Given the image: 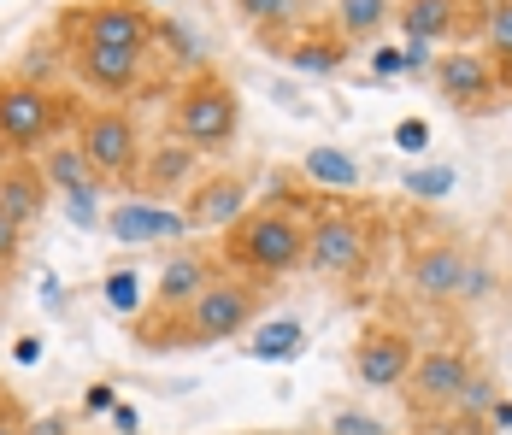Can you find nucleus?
<instances>
[{"label":"nucleus","mask_w":512,"mask_h":435,"mask_svg":"<svg viewBox=\"0 0 512 435\" xmlns=\"http://www.w3.org/2000/svg\"><path fill=\"white\" fill-rule=\"evenodd\" d=\"M289 206L307 212V271H318L324 283H359L377 265L383 247V218L371 206H359L354 194H318L283 183Z\"/></svg>","instance_id":"nucleus-1"},{"label":"nucleus","mask_w":512,"mask_h":435,"mask_svg":"<svg viewBox=\"0 0 512 435\" xmlns=\"http://www.w3.org/2000/svg\"><path fill=\"white\" fill-rule=\"evenodd\" d=\"M259 306H265V289L248 283V277H218L212 289L189 306V312H177V318H136L130 324V336L142 341L148 353H165V347H218V341H242L248 330L259 324Z\"/></svg>","instance_id":"nucleus-2"},{"label":"nucleus","mask_w":512,"mask_h":435,"mask_svg":"<svg viewBox=\"0 0 512 435\" xmlns=\"http://www.w3.org/2000/svg\"><path fill=\"white\" fill-rule=\"evenodd\" d=\"M218 259H224L230 277H248V283H277V277L307 271V212H295L289 200L248 206L224 230Z\"/></svg>","instance_id":"nucleus-3"},{"label":"nucleus","mask_w":512,"mask_h":435,"mask_svg":"<svg viewBox=\"0 0 512 435\" xmlns=\"http://www.w3.org/2000/svg\"><path fill=\"white\" fill-rule=\"evenodd\" d=\"M159 18H165V12L148 6V0H65V6L53 12V42H59V48L89 42V48H118V53L154 59Z\"/></svg>","instance_id":"nucleus-4"},{"label":"nucleus","mask_w":512,"mask_h":435,"mask_svg":"<svg viewBox=\"0 0 512 435\" xmlns=\"http://www.w3.org/2000/svg\"><path fill=\"white\" fill-rule=\"evenodd\" d=\"M407 294L424 306H448V300H489L495 271L489 259L460 236H424L407 247Z\"/></svg>","instance_id":"nucleus-5"},{"label":"nucleus","mask_w":512,"mask_h":435,"mask_svg":"<svg viewBox=\"0 0 512 435\" xmlns=\"http://www.w3.org/2000/svg\"><path fill=\"white\" fill-rule=\"evenodd\" d=\"M77 118H83V106L71 95L30 83V77H0V142L18 159H36L42 147L65 142L77 130Z\"/></svg>","instance_id":"nucleus-6"},{"label":"nucleus","mask_w":512,"mask_h":435,"mask_svg":"<svg viewBox=\"0 0 512 435\" xmlns=\"http://www.w3.org/2000/svg\"><path fill=\"white\" fill-rule=\"evenodd\" d=\"M165 124H171L177 142L201 147V153H218V147L236 142V130H242V95H236V83H230L224 71L201 65V71L171 95Z\"/></svg>","instance_id":"nucleus-7"},{"label":"nucleus","mask_w":512,"mask_h":435,"mask_svg":"<svg viewBox=\"0 0 512 435\" xmlns=\"http://www.w3.org/2000/svg\"><path fill=\"white\" fill-rule=\"evenodd\" d=\"M71 142L89 153V165L101 171L106 189H136V171H142V153H148V136H142L136 112H124V106H83Z\"/></svg>","instance_id":"nucleus-8"},{"label":"nucleus","mask_w":512,"mask_h":435,"mask_svg":"<svg viewBox=\"0 0 512 435\" xmlns=\"http://www.w3.org/2000/svg\"><path fill=\"white\" fill-rule=\"evenodd\" d=\"M471 377H477V353L465 341H436V347H418V365L401 383V400L412 406V418H448Z\"/></svg>","instance_id":"nucleus-9"},{"label":"nucleus","mask_w":512,"mask_h":435,"mask_svg":"<svg viewBox=\"0 0 512 435\" xmlns=\"http://www.w3.org/2000/svg\"><path fill=\"white\" fill-rule=\"evenodd\" d=\"M418 365V341L401 324H365L348 347V371L359 388H377V394H401V383Z\"/></svg>","instance_id":"nucleus-10"},{"label":"nucleus","mask_w":512,"mask_h":435,"mask_svg":"<svg viewBox=\"0 0 512 435\" xmlns=\"http://www.w3.org/2000/svg\"><path fill=\"white\" fill-rule=\"evenodd\" d=\"M218 277H224L218 247H177V253H165V265H159L154 294H148V312H142V318H159V324H165V318L189 312ZM130 324H136V318H130Z\"/></svg>","instance_id":"nucleus-11"},{"label":"nucleus","mask_w":512,"mask_h":435,"mask_svg":"<svg viewBox=\"0 0 512 435\" xmlns=\"http://www.w3.org/2000/svg\"><path fill=\"white\" fill-rule=\"evenodd\" d=\"M430 83H436V95L448 100L454 112H465V118H483V112H495V106L507 100V95H501V83H495V65H489V53H483V48L436 53Z\"/></svg>","instance_id":"nucleus-12"},{"label":"nucleus","mask_w":512,"mask_h":435,"mask_svg":"<svg viewBox=\"0 0 512 435\" xmlns=\"http://www.w3.org/2000/svg\"><path fill=\"white\" fill-rule=\"evenodd\" d=\"M106 236L118 247H171V242H189V218L183 206H165V200H148V194H130L106 212Z\"/></svg>","instance_id":"nucleus-13"},{"label":"nucleus","mask_w":512,"mask_h":435,"mask_svg":"<svg viewBox=\"0 0 512 435\" xmlns=\"http://www.w3.org/2000/svg\"><path fill=\"white\" fill-rule=\"evenodd\" d=\"M65 53V71L89 89V95H106V100H124L142 89V71H148V59L142 53H118V48H89V42H77V48H59Z\"/></svg>","instance_id":"nucleus-14"},{"label":"nucleus","mask_w":512,"mask_h":435,"mask_svg":"<svg viewBox=\"0 0 512 435\" xmlns=\"http://www.w3.org/2000/svg\"><path fill=\"white\" fill-rule=\"evenodd\" d=\"M201 183V147L177 142V136H165L142 153V171H136V194H148V200H171V194H189Z\"/></svg>","instance_id":"nucleus-15"},{"label":"nucleus","mask_w":512,"mask_h":435,"mask_svg":"<svg viewBox=\"0 0 512 435\" xmlns=\"http://www.w3.org/2000/svg\"><path fill=\"white\" fill-rule=\"evenodd\" d=\"M248 212V177L242 171H212L183 194V218L189 230H230Z\"/></svg>","instance_id":"nucleus-16"},{"label":"nucleus","mask_w":512,"mask_h":435,"mask_svg":"<svg viewBox=\"0 0 512 435\" xmlns=\"http://www.w3.org/2000/svg\"><path fill=\"white\" fill-rule=\"evenodd\" d=\"M271 53H283L301 77H342V65H348V36H342L336 24H301V30H289Z\"/></svg>","instance_id":"nucleus-17"},{"label":"nucleus","mask_w":512,"mask_h":435,"mask_svg":"<svg viewBox=\"0 0 512 435\" xmlns=\"http://www.w3.org/2000/svg\"><path fill=\"white\" fill-rule=\"evenodd\" d=\"M48 200H53V189H48V177H42L36 159H12V165L0 171V212L18 218L24 230L48 212Z\"/></svg>","instance_id":"nucleus-18"},{"label":"nucleus","mask_w":512,"mask_h":435,"mask_svg":"<svg viewBox=\"0 0 512 435\" xmlns=\"http://www.w3.org/2000/svg\"><path fill=\"white\" fill-rule=\"evenodd\" d=\"M36 165H42V177H48V189L65 200V194H106V183H101V171L89 165V153L71 142H53V147H42L36 153Z\"/></svg>","instance_id":"nucleus-19"},{"label":"nucleus","mask_w":512,"mask_h":435,"mask_svg":"<svg viewBox=\"0 0 512 435\" xmlns=\"http://www.w3.org/2000/svg\"><path fill=\"white\" fill-rule=\"evenodd\" d=\"M395 24L407 42H454V24H460V0H395Z\"/></svg>","instance_id":"nucleus-20"},{"label":"nucleus","mask_w":512,"mask_h":435,"mask_svg":"<svg viewBox=\"0 0 512 435\" xmlns=\"http://www.w3.org/2000/svg\"><path fill=\"white\" fill-rule=\"evenodd\" d=\"M301 183L318 194H359L365 183V171H359V159L348 147H307V159H301Z\"/></svg>","instance_id":"nucleus-21"},{"label":"nucleus","mask_w":512,"mask_h":435,"mask_svg":"<svg viewBox=\"0 0 512 435\" xmlns=\"http://www.w3.org/2000/svg\"><path fill=\"white\" fill-rule=\"evenodd\" d=\"M230 6H236V18L254 30L265 48H277L289 30L307 24V0H230Z\"/></svg>","instance_id":"nucleus-22"},{"label":"nucleus","mask_w":512,"mask_h":435,"mask_svg":"<svg viewBox=\"0 0 512 435\" xmlns=\"http://www.w3.org/2000/svg\"><path fill=\"white\" fill-rule=\"evenodd\" d=\"M330 24L348 36V48H354V42H377V36L395 24V0H336Z\"/></svg>","instance_id":"nucleus-23"},{"label":"nucleus","mask_w":512,"mask_h":435,"mask_svg":"<svg viewBox=\"0 0 512 435\" xmlns=\"http://www.w3.org/2000/svg\"><path fill=\"white\" fill-rule=\"evenodd\" d=\"M148 294H154V283H148L136 265H112V271L101 277V300L118 312V318H124V324L148 312Z\"/></svg>","instance_id":"nucleus-24"},{"label":"nucleus","mask_w":512,"mask_h":435,"mask_svg":"<svg viewBox=\"0 0 512 435\" xmlns=\"http://www.w3.org/2000/svg\"><path fill=\"white\" fill-rule=\"evenodd\" d=\"M248 359H301L307 353V324L295 318H277V324H259L254 341H242Z\"/></svg>","instance_id":"nucleus-25"},{"label":"nucleus","mask_w":512,"mask_h":435,"mask_svg":"<svg viewBox=\"0 0 512 435\" xmlns=\"http://www.w3.org/2000/svg\"><path fill=\"white\" fill-rule=\"evenodd\" d=\"M495 400H501V383H495V377L477 365V377L460 388V400H454V412H448V418H460V424H489Z\"/></svg>","instance_id":"nucleus-26"},{"label":"nucleus","mask_w":512,"mask_h":435,"mask_svg":"<svg viewBox=\"0 0 512 435\" xmlns=\"http://www.w3.org/2000/svg\"><path fill=\"white\" fill-rule=\"evenodd\" d=\"M454 183H460L454 165H407V171H401V189H407L412 200H448Z\"/></svg>","instance_id":"nucleus-27"},{"label":"nucleus","mask_w":512,"mask_h":435,"mask_svg":"<svg viewBox=\"0 0 512 435\" xmlns=\"http://www.w3.org/2000/svg\"><path fill=\"white\" fill-rule=\"evenodd\" d=\"M324 435H389V424L371 418L365 406H336V412H324Z\"/></svg>","instance_id":"nucleus-28"},{"label":"nucleus","mask_w":512,"mask_h":435,"mask_svg":"<svg viewBox=\"0 0 512 435\" xmlns=\"http://www.w3.org/2000/svg\"><path fill=\"white\" fill-rule=\"evenodd\" d=\"M65 206V218L77 224V230H106V212H101V194H65L59 200Z\"/></svg>","instance_id":"nucleus-29"},{"label":"nucleus","mask_w":512,"mask_h":435,"mask_svg":"<svg viewBox=\"0 0 512 435\" xmlns=\"http://www.w3.org/2000/svg\"><path fill=\"white\" fill-rule=\"evenodd\" d=\"M24 236H30V230H24L18 218H6V212H0V277L18 265V253H24Z\"/></svg>","instance_id":"nucleus-30"},{"label":"nucleus","mask_w":512,"mask_h":435,"mask_svg":"<svg viewBox=\"0 0 512 435\" xmlns=\"http://www.w3.org/2000/svg\"><path fill=\"white\" fill-rule=\"evenodd\" d=\"M371 77H377V83L412 77V71H407V48H371Z\"/></svg>","instance_id":"nucleus-31"},{"label":"nucleus","mask_w":512,"mask_h":435,"mask_svg":"<svg viewBox=\"0 0 512 435\" xmlns=\"http://www.w3.org/2000/svg\"><path fill=\"white\" fill-rule=\"evenodd\" d=\"M395 147H401V153H424V147H430V124H424V118H401V124H395Z\"/></svg>","instance_id":"nucleus-32"},{"label":"nucleus","mask_w":512,"mask_h":435,"mask_svg":"<svg viewBox=\"0 0 512 435\" xmlns=\"http://www.w3.org/2000/svg\"><path fill=\"white\" fill-rule=\"evenodd\" d=\"M118 406V388L112 383H89L83 388V412H112Z\"/></svg>","instance_id":"nucleus-33"},{"label":"nucleus","mask_w":512,"mask_h":435,"mask_svg":"<svg viewBox=\"0 0 512 435\" xmlns=\"http://www.w3.org/2000/svg\"><path fill=\"white\" fill-rule=\"evenodd\" d=\"M112 424H118L124 435H136L142 430V412H136V406H112Z\"/></svg>","instance_id":"nucleus-34"},{"label":"nucleus","mask_w":512,"mask_h":435,"mask_svg":"<svg viewBox=\"0 0 512 435\" xmlns=\"http://www.w3.org/2000/svg\"><path fill=\"white\" fill-rule=\"evenodd\" d=\"M507 424H512V400L501 394V400H495V412H489V430H507Z\"/></svg>","instance_id":"nucleus-35"},{"label":"nucleus","mask_w":512,"mask_h":435,"mask_svg":"<svg viewBox=\"0 0 512 435\" xmlns=\"http://www.w3.org/2000/svg\"><path fill=\"white\" fill-rule=\"evenodd\" d=\"M0 435H30V424H24V412H6V418H0Z\"/></svg>","instance_id":"nucleus-36"},{"label":"nucleus","mask_w":512,"mask_h":435,"mask_svg":"<svg viewBox=\"0 0 512 435\" xmlns=\"http://www.w3.org/2000/svg\"><path fill=\"white\" fill-rule=\"evenodd\" d=\"M12 353H18V365H36V353H42V347H36V336H24Z\"/></svg>","instance_id":"nucleus-37"},{"label":"nucleus","mask_w":512,"mask_h":435,"mask_svg":"<svg viewBox=\"0 0 512 435\" xmlns=\"http://www.w3.org/2000/svg\"><path fill=\"white\" fill-rule=\"evenodd\" d=\"M30 435H65V418H42V424H30Z\"/></svg>","instance_id":"nucleus-38"},{"label":"nucleus","mask_w":512,"mask_h":435,"mask_svg":"<svg viewBox=\"0 0 512 435\" xmlns=\"http://www.w3.org/2000/svg\"><path fill=\"white\" fill-rule=\"evenodd\" d=\"M6 412H18V400H12V394L0 388V418H6Z\"/></svg>","instance_id":"nucleus-39"},{"label":"nucleus","mask_w":512,"mask_h":435,"mask_svg":"<svg viewBox=\"0 0 512 435\" xmlns=\"http://www.w3.org/2000/svg\"><path fill=\"white\" fill-rule=\"evenodd\" d=\"M12 159H18V153H12V147L0 142V171H6V165H12Z\"/></svg>","instance_id":"nucleus-40"},{"label":"nucleus","mask_w":512,"mask_h":435,"mask_svg":"<svg viewBox=\"0 0 512 435\" xmlns=\"http://www.w3.org/2000/svg\"><path fill=\"white\" fill-rule=\"evenodd\" d=\"M507 218H512V194H507Z\"/></svg>","instance_id":"nucleus-41"},{"label":"nucleus","mask_w":512,"mask_h":435,"mask_svg":"<svg viewBox=\"0 0 512 435\" xmlns=\"http://www.w3.org/2000/svg\"><path fill=\"white\" fill-rule=\"evenodd\" d=\"M148 6H165V0H148Z\"/></svg>","instance_id":"nucleus-42"}]
</instances>
